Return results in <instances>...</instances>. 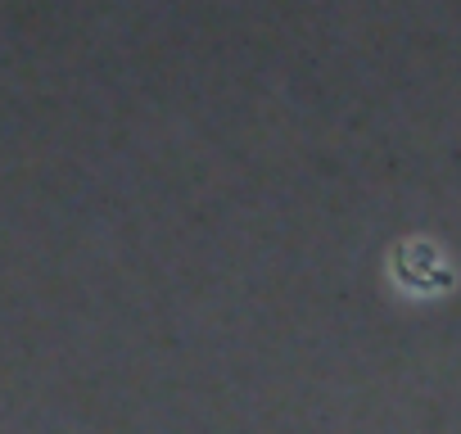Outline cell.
Here are the masks:
<instances>
[{"instance_id":"cell-1","label":"cell","mask_w":461,"mask_h":434,"mask_svg":"<svg viewBox=\"0 0 461 434\" xmlns=\"http://www.w3.org/2000/svg\"><path fill=\"white\" fill-rule=\"evenodd\" d=\"M398 281L411 285V290H443L452 281V272L438 258V249L416 240V245H402V254H398Z\"/></svg>"}]
</instances>
